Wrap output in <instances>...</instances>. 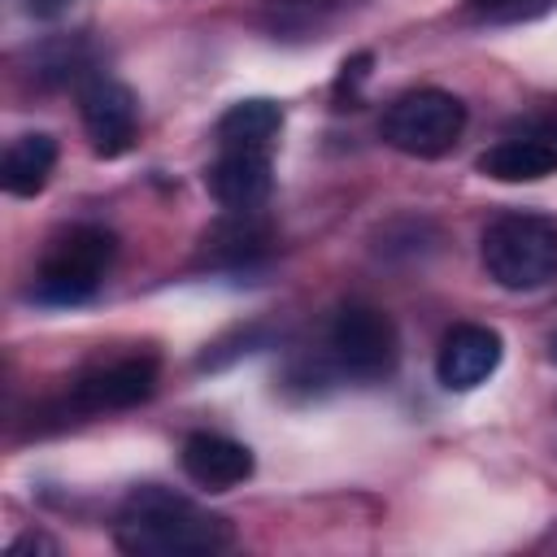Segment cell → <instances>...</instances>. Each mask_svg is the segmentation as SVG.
Listing matches in <instances>:
<instances>
[{
    "instance_id": "cell-13",
    "label": "cell",
    "mask_w": 557,
    "mask_h": 557,
    "mask_svg": "<svg viewBox=\"0 0 557 557\" xmlns=\"http://www.w3.org/2000/svg\"><path fill=\"white\" fill-rule=\"evenodd\" d=\"M283 131V109L274 100H239L218 117V148H261L270 152Z\"/></svg>"
},
{
    "instance_id": "cell-1",
    "label": "cell",
    "mask_w": 557,
    "mask_h": 557,
    "mask_svg": "<svg viewBox=\"0 0 557 557\" xmlns=\"http://www.w3.org/2000/svg\"><path fill=\"white\" fill-rule=\"evenodd\" d=\"M113 540L135 557H213L235 544V531L222 513H209L170 487L144 483L117 505Z\"/></svg>"
},
{
    "instance_id": "cell-15",
    "label": "cell",
    "mask_w": 557,
    "mask_h": 557,
    "mask_svg": "<svg viewBox=\"0 0 557 557\" xmlns=\"http://www.w3.org/2000/svg\"><path fill=\"white\" fill-rule=\"evenodd\" d=\"M352 0H265V22L283 39H309L322 35Z\"/></svg>"
},
{
    "instance_id": "cell-5",
    "label": "cell",
    "mask_w": 557,
    "mask_h": 557,
    "mask_svg": "<svg viewBox=\"0 0 557 557\" xmlns=\"http://www.w3.org/2000/svg\"><path fill=\"white\" fill-rule=\"evenodd\" d=\"M326 348H331V361L339 374L348 379H361V383H379L396 370V326L383 309L374 305H344L331 322V335H326Z\"/></svg>"
},
{
    "instance_id": "cell-17",
    "label": "cell",
    "mask_w": 557,
    "mask_h": 557,
    "mask_svg": "<svg viewBox=\"0 0 557 557\" xmlns=\"http://www.w3.org/2000/svg\"><path fill=\"white\" fill-rule=\"evenodd\" d=\"M74 0H26V9L35 13V17H57V13H65Z\"/></svg>"
},
{
    "instance_id": "cell-18",
    "label": "cell",
    "mask_w": 557,
    "mask_h": 557,
    "mask_svg": "<svg viewBox=\"0 0 557 557\" xmlns=\"http://www.w3.org/2000/svg\"><path fill=\"white\" fill-rule=\"evenodd\" d=\"M544 139H548V144H553V148H557V117H553V122H548V126H544Z\"/></svg>"
},
{
    "instance_id": "cell-3",
    "label": "cell",
    "mask_w": 557,
    "mask_h": 557,
    "mask_svg": "<svg viewBox=\"0 0 557 557\" xmlns=\"http://www.w3.org/2000/svg\"><path fill=\"white\" fill-rule=\"evenodd\" d=\"M117 239L104 226H70L65 235H57L35 270V296L44 305H83L96 296V287L104 283L109 265H113Z\"/></svg>"
},
{
    "instance_id": "cell-4",
    "label": "cell",
    "mask_w": 557,
    "mask_h": 557,
    "mask_svg": "<svg viewBox=\"0 0 557 557\" xmlns=\"http://www.w3.org/2000/svg\"><path fill=\"white\" fill-rule=\"evenodd\" d=\"M466 131V104L440 87H413L383 109L379 135L405 157H444Z\"/></svg>"
},
{
    "instance_id": "cell-6",
    "label": "cell",
    "mask_w": 557,
    "mask_h": 557,
    "mask_svg": "<svg viewBox=\"0 0 557 557\" xmlns=\"http://www.w3.org/2000/svg\"><path fill=\"white\" fill-rule=\"evenodd\" d=\"M152 387H157V357L131 352V357H113L104 366L83 370L70 387V405L83 413H113L148 400Z\"/></svg>"
},
{
    "instance_id": "cell-9",
    "label": "cell",
    "mask_w": 557,
    "mask_h": 557,
    "mask_svg": "<svg viewBox=\"0 0 557 557\" xmlns=\"http://www.w3.org/2000/svg\"><path fill=\"white\" fill-rule=\"evenodd\" d=\"M205 187L226 209H261L270 187H274L270 152H261V148H218V161L205 170Z\"/></svg>"
},
{
    "instance_id": "cell-7",
    "label": "cell",
    "mask_w": 557,
    "mask_h": 557,
    "mask_svg": "<svg viewBox=\"0 0 557 557\" xmlns=\"http://www.w3.org/2000/svg\"><path fill=\"white\" fill-rule=\"evenodd\" d=\"M78 113H83V131L100 157H122L139 135V104H135L131 87H122L117 78H104V74L87 78L78 87Z\"/></svg>"
},
{
    "instance_id": "cell-10",
    "label": "cell",
    "mask_w": 557,
    "mask_h": 557,
    "mask_svg": "<svg viewBox=\"0 0 557 557\" xmlns=\"http://www.w3.org/2000/svg\"><path fill=\"white\" fill-rule=\"evenodd\" d=\"M178 466L196 487L226 492V487H235V483H244L252 474V453H248V444H239L231 435L191 431L183 440V448H178Z\"/></svg>"
},
{
    "instance_id": "cell-12",
    "label": "cell",
    "mask_w": 557,
    "mask_h": 557,
    "mask_svg": "<svg viewBox=\"0 0 557 557\" xmlns=\"http://www.w3.org/2000/svg\"><path fill=\"white\" fill-rule=\"evenodd\" d=\"M52 165H57V139H52V135H44V131L17 135V139H9V148H4L0 187H4L9 196H35V191H44Z\"/></svg>"
},
{
    "instance_id": "cell-14",
    "label": "cell",
    "mask_w": 557,
    "mask_h": 557,
    "mask_svg": "<svg viewBox=\"0 0 557 557\" xmlns=\"http://www.w3.org/2000/svg\"><path fill=\"white\" fill-rule=\"evenodd\" d=\"M235 218L218 222L205 239V257L213 265H252L270 248V226L257 218V209H231Z\"/></svg>"
},
{
    "instance_id": "cell-11",
    "label": "cell",
    "mask_w": 557,
    "mask_h": 557,
    "mask_svg": "<svg viewBox=\"0 0 557 557\" xmlns=\"http://www.w3.org/2000/svg\"><path fill=\"white\" fill-rule=\"evenodd\" d=\"M479 174L496 183H540L557 174V148L544 135H513V139L492 144L479 157Z\"/></svg>"
},
{
    "instance_id": "cell-8",
    "label": "cell",
    "mask_w": 557,
    "mask_h": 557,
    "mask_svg": "<svg viewBox=\"0 0 557 557\" xmlns=\"http://www.w3.org/2000/svg\"><path fill=\"white\" fill-rule=\"evenodd\" d=\"M500 357H505V344L492 326L461 322L444 335L440 357H435V374L448 392H474L479 383H487L500 370Z\"/></svg>"
},
{
    "instance_id": "cell-16",
    "label": "cell",
    "mask_w": 557,
    "mask_h": 557,
    "mask_svg": "<svg viewBox=\"0 0 557 557\" xmlns=\"http://www.w3.org/2000/svg\"><path fill=\"white\" fill-rule=\"evenodd\" d=\"M557 0H466V9L483 22H518V17H535Z\"/></svg>"
},
{
    "instance_id": "cell-2",
    "label": "cell",
    "mask_w": 557,
    "mask_h": 557,
    "mask_svg": "<svg viewBox=\"0 0 557 557\" xmlns=\"http://www.w3.org/2000/svg\"><path fill=\"white\" fill-rule=\"evenodd\" d=\"M479 257L505 292H540L557 278V222L544 213H500L483 231Z\"/></svg>"
}]
</instances>
